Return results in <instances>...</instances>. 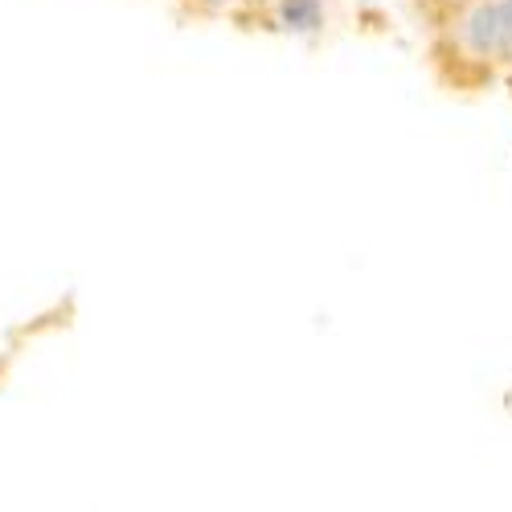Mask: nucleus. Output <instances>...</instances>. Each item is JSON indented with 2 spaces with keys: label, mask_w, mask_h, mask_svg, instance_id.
<instances>
[{
  "label": "nucleus",
  "mask_w": 512,
  "mask_h": 512,
  "mask_svg": "<svg viewBox=\"0 0 512 512\" xmlns=\"http://www.w3.org/2000/svg\"><path fill=\"white\" fill-rule=\"evenodd\" d=\"M463 37L480 58H492V54H504L512 50V5L500 0V5H480L472 9L463 25Z\"/></svg>",
  "instance_id": "f257e3e1"
},
{
  "label": "nucleus",
  "mask_w": 512,
  "mask_h": 512,
  "mask_svg": "<svg viewBox=\"0 0 512 512\" xmlns=\"http://www.w3.org/2000/svg\"><path fill=\"white\" fill-rule=\"evenodd\" d=\"M279 17L291 33H316L324 25V5L320 0H283Z\"/></svg>",
  "instance_id": "f03ea898"
},
{
  "label": "nucleus",
  "mask_w": 512,
  "mask_h": 512,
  "mask_svg": "<svg viewBox=\"0 0 512 512\" xmlns=\"http://www.w3.org/2000/svg\"><path fill=\"white\" fill-rule=\"evenodd\" d=\"M508 5H512V0H508Z\"/></svg>",
  "instance_id": "7ed1b4c3"
}]
</instances>
